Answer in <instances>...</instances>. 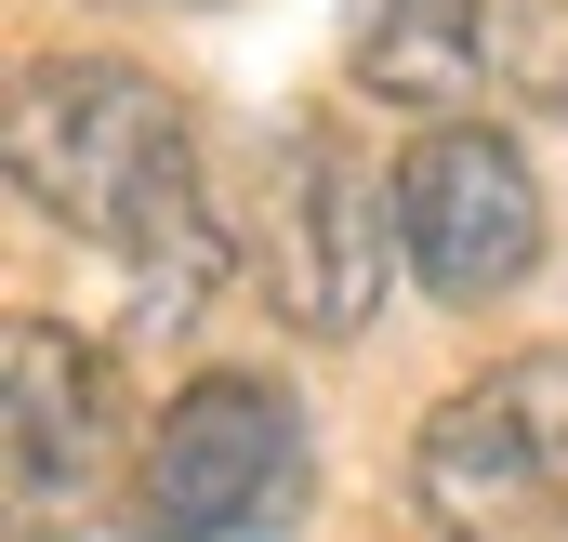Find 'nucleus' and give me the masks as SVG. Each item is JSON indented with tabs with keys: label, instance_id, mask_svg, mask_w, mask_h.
Masks as SVG:
<instances>
[{
	"label": "nucleus",
	"instance_id": "f257e3e1",
	"mask_svg": "<svg viewBox=\"0 0 568 542\" xmlns=\"http://www.w3.org/2000/svg\"><path fill=\"white\" fill-rule=\"evenodd\" d=\"M0 159H13V199L93 252H120L145 278V331H185V304L212 291L225 239L199 212V145H185V107L120 67V53H40L13 80V120H0Z\"/></svg>",
	"mask_w": 568,
	"mask_h": 542
},
{
	"label": "nucleus",
	"instance_id": "20e7f679",
	"mask_svg": "<svg viewBox=\"0 0 568 542\" xmlns=\"http://www.w3.org/2000/svg\"><path fill=\"white\" fill-rule=\"evenodd\" d=\"M384 252H397V185L371 172V145L331 107L291 120L265 159V291L291 331H357L384 304Z\"/></svg>",
	"mask_w": 568,
	"mask_h": 542
},
{
	"label": "nucleus",
	"instance_id": "423d86ee",
	"mask_svg": "<svg viewBox=\"0 0 568 542\" xmlns=\"http://www.w3.org/2000/svg\"><path fill=\"white\" fill-rule=\"evenodd\" d=\"M0 371H13V542H67L106 490V371L40 304L0 331Z\"/></svg>",
	"mask_w": 568,
	"mask_h": 542
},
{
	"label": "nucleus",
	"instance_id": "f03ea898",
	"mask_svg": "<svg viewBox=\"0 0 568 542\" xmlns=\"http://www.w3.org/2000/svg\"><path fill=\"white\" fill-rule=\"evenodd\" d=\"M304 530V410L252 371H199L133 463V542H291Z\"/></svg>",
	"mask_w": 568,
	"mask_h": 542
},
{
	"label": "nucleus",
	"instance_id": "1a4fd4ad",
	"mask_svg": "<svg viewBox=\"0 0 568 542\" xmlns=\"http://www.w3.org/2000/svg\"><path fill=\"white\" fill-rule=\"evenodd\" d=\"M529 542H568V516H556V530H529Z\"/></svg>",
	"mask_w": 568,
	"mask_h": 542
},
{
	"label": "nucleus",
	"instance_id": "0eeeda50",
	"mask_svg": "<svg viewBox=\"0 0 568 542\" xmlns=\"http://www.w3.org/2000/svg\"><path fill=\"white\" fill-rule=\"evenodd\" d=\"M344 67L384 107H476V80H489V0H357Z\"/></svg>",
	"mask_w": 568,
	"mask_h": 542
},
{
	"label": "nucleus",
	"instance_id": "39448f33",
	"mask_svg": "<svg viewBox=\"0 0 568 542\" xmlns=\"http://www.w3.org/2000/svg\"><path fill=\"white\" fill-rule=\"evenodd\" d=\"M397 252H410V278L436 304H503L542 265V172L489 120H436L397 159Z\"/></svg>",
	"mask_w": 568,
	"mask_h": 542
},
{
	"label": "nucleus",
	"instance_id": "7ed1b4c3",
	"mask_svg": "<svg viewBox=\"0 0 568 542\" xmlns=\"http://www.w3.org/2000/svg\"><path fill=\"white\" fill-rule=\"evenodd\" d=\"M410 516L436 542H529L568 516V358H503L449 384L410 450Z\"/></svg>",
	"mask_w": 568,
	"mask_h": 542
},
{
	"label": "nucleus",
	"instance_id": "6e6552de",
	"mask_svg": "<svg viewBox=\"0 0 568 542\" xmlns=\"http://www.w3.org/2000/svg\"><path fill=\"white\" fill-rule=\"evenodd\" d=\"M556 107H568V27H556Z\"/></svg>",
	"mask_w": 568,
	"mask_h": 542
}]
</instances>
